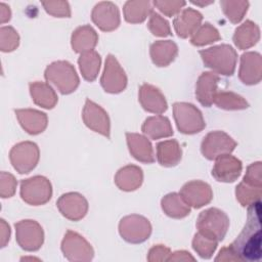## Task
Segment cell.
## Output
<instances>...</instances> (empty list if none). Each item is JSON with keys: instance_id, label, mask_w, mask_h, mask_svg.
Listing matches in <instances>:
<instances>
[{"instance_id": "obj_38", "label": "cell", "mask_w": 262, "mask_h": 262, "mask_svg": "<svg viewBox=\"0 0 262 262\" xmlns=\"http://www.w3.org/2000/svg\"><path fill=\"white\" fill-rule=\"evenodd\" d=\"M218 242L206 237L205 235L201 234L200 232L195 233L192 239V248L193 250L205 259H209L212 257L213 253L217 248Z\"/></svg>"}, {"instance_id": "obj_29", "label": "cell", "mask_w": 262, "mask_h": 262, "mask_svg": "<svg viewBox=\"0 0 262 262\" xmlns=\"http://www.w3.org/2000/svg\"><path fill=\"white\" fill-rule=\"evenodd\" d=\"M181 147L175 139L161 141L157 144V159L161 166H176L181 160Z\"/></svg>"}, {"instance_id": "obj_42", "label": "cell", "mask_w": 262, "mask_h": 262, "mask_svg": "<svg viewBox=\"0 0 262 262\" xmlns=\"http://www.w3.org/2000/svg\"><path fill=\"white\" fill-rule=\"evenodd\" d=\"M262 163L256 162L248 166L243 181L251 186L262 187Z\"/></svg>"}, {"instance_id": "obj_21", "label": "cell", "mask_w": 262, "mask_h": 262, "mask_svg": "<svg viewBox=\"0 0 262 262\" xmlns=\"http://www.w3.org/2000/svg\"><path fill=\"white\" fill-rule=\"evenodd\" d=\"M219 76L212 72H204L199 77L195 85V96L200 103L206 107L212 105L217 93Z\"/></svg>"}, {"instance_id": "obj_25", "label": "cell", "mask_w": 262, "mask_h": 262, "mask_svg": "<svg viewBox=\"0 0 262 262\" xmlns=\"http://www.w3.org/2000/svg\"><path fill=\"white\" fill-rule=\"evenodd\" d=\"M178 47L171 40H159L150 46V57L157 67H167L176 57Z\"/></svg>"}, {"instance_id": "obj_15", "label": "cell", "mask_w": 262, "mask_h": 262, "mask_svg": "<svg viewBox=\"0 0 262 262\" xmlns=\"http://www.w3.org/2000/svg\"><path fill=\"white\" fill-rule=\"evenodd\" d=\"M179 194L189 207L195 209L209 204L213 199L211 186L201 180H192L185 183Z\"/></svg>"}, {"instance_id": "obj_26", "label": "cell", "mask_w": 262, "mask_h": 262, "mask_svg": "<svg viewBox=\"0 0 262 262\" xmlns=\"http://www.w3.org/2000/svg\"><path fill=\"white\" fill-rule=\"evenodd\" d=\"M142 180V170L135 165H128L121 168L115 176V183L124 191H133L137 189L141 185Z\"/></svg>"}, {"instance_id": "obj_47", "label": "cell", "mask_w": 262, "mask_h": 262, "mask_svg": "<svg viewBox=\"0 0 262 262\" xmlns=\"http://www.w3.org/2000/svg\"><path fill=\"white\" fill-rule=\"evenodd\" d=\"M0 17H1V23L4 24L5 21L10 19L11 12L9 9V6H7L5 3H0Z\"/></svg>"}, {"instance_id": "obj_11", "label": "cell", "mask_w": 262, "mask_h": 262, "mask_svg": "<svg viewBox=\"0 0 262 262\" xmlns=\"http://www.w3.org/2000/svg\"><path fill=\"white\" fill-rule=\"evenodd\" d=\"M16 241L21 249L26 251H37L44 241L41 225L35 220H21L15 223Z\"/></svg>"}, {"instance_id": "obj_32", "label": "cell", "mask_w": 262, "mask_h": 262, "mask_svg": "<svg viewBox=\"0 0 262 262\" xmlns=\"http://www.w3.org/2000/svg\"><path fill=\"white\" fill-rule=\"evenodd\" d=\"M124 18L131 24H138L145 20V18L152 12V7L149 1H127L123 8Z\"/></svg>"}, {"instance_id": "obj_9", "label": "cell", "mask_w": 262, "mask_h": 262, "mask_svg": "<svg viewBox=\"0 0 262 262\" xmlns=\"http://www.w3.org/2000/svg\"><path fill=\"white\" fill-rule=\"evenodd\" d=\"M236 146V142L223 131H213L208 133L201 144V151L208 160H216L217 158L228 155Z\"/></svg>"}, {"instance_id": "obj_43", "label": "cell", "mask_w": 262, "mask_h": 262, "mask_svg": "<svg viewBox=\"0 0 262 262\" xmlns=\"http://www.w3.org/2000/svg\"><path fill=\"white\" fill-rule=\"evenodd\" d=\"M152 4L165 15L173 16L180 12L182 7L185 6V1H166V0H155Z\"/></svg>"}, {"instance_id": "obj_41", "label": "cell", "mask_w": 262, "mask_h": 262, "mask_svg": "<svg viewBox=\"0 0 262 262\" xmlns=\"http://www.w3.org/2000/svg\"><path fill=\"white\" fill-rule=\"evenodd\" d=\"M42 5L47 13L55 17H70L71 8L67 1H43Z\"/></svg>"}, {"instance_id": "obj_1", "label": "cell", "mask_w": 262, "mask_h": 262, "mask_svg": "<svg viewBox=\"0 0 262 262\" xmlns=\"http://www.w3.org/2000/svg\"><path fill=\"white\" fill-rule=\"evenodd\" d=\"M259 202L249 206L248 221L236 239L228 247L238 261H258L261 258Z\"/></svg>"}, {"instance_id": "obj_33", "label": "cell", "mask_w": 262, "mask_h": 262, "mask_svg": "<svg viewBox=\"0 0 262 262\" xmlns=\"http://www.w3.org/2000/svg\"><path fill=\"white\" fill-rule=\"evenodd\" d=\"M100 62V55L95 50H91L80 55L78 63L82 76L86 81L92 82L96 79L99 72Z\"/></svg>"}, {"instance_id": "obj_14", "label": "cell", "mask_w": 262, "mask_h": 262, "mask_svg": "<svg viewBox=\"0 0 262 262\" xmlns=\"http://www.w3.org/2000/svg\"><path fill=\"white\" fill-rule=\"evenodd\" d=\"M82 118L88 128L107 138L110 137V119L106 112L100 105L87 99L83 108Z\"/></svg>"}, {"instance_id": "obj_17", "label": "cell", "mask_w": 262, "mask_h": 262, "mask_svg": "<svg viewBox=\"0 0 262 262\" xmlns=\"http://www.w3.org/2000/svg\"><path fill=\"white\" fill-rule=\"evenodd\" d=\"M239 80L246 85H256L262 78V57L258 52H246L241 56Z\"/></svg>"}, {"instance_id": "obj_16", "label": "cell", "mask_w": 262, "mask_h": 262, "mask_svg": "<svg viewBox=\"0 0 262 262\" xmlns=\"http://www.w3.org/2000/svg\"><path fill=\"white\" fill-rule=\"evenodd\" d=\"M91 18L101 31H114L120 25L119 8L111 1H101L93 7Z\"/></svg>"}, {"instance_id": "obj_10", "label": "cell", "mask_w": 262, "mask_h": 262, "mask_svg": "<svg viewBox=\"0 0 262 262\" xmlns=\"http://www.w3.org/2000/svg\"><path fill=\"white\" fill-rule=\"evenodd\" d=\"M61 251L70 261H90L93 258L91 245L79 233L68 230L61 242Z\"/></svg>"}, {"instance_id": "obj_5", "label": "cell", "mask_w": 262, "mask_h": 262, "mask_svg": "<svg viewBox=\"0 0 262 262\" xmlns=\"http://www.w3.org/2000/svg\"><path fill=\"white\" fill-rule=\"evenodd\" d=\"M173 115L178 130L183 134L199 133L206 126L201 111L191 103L175 102Z\"/></svg>"}, {"instance_id": "obj_31", "label": "cell", "mask_w": 262, "mask_h": 262, "mask_svg": "<svg viewBox=\"0 0 262 262\" xmlns=\"http://www.w3.org/2000/svg\"><path fill=\"white\" fill-rule=\"evenodd\" d=\"M164 213L171 218H184L190 213V207L185 203L179 193L171 192L165 195L161 201Z\"/></svg>"}, {"instance_id": "obj_19", "label": "cell", "mask_w": 262, "mask_h": 262, "mask_svg": "<svg viewBox=\"0 0 262 262\" xmlns=\"http://www.w3.org/2000/svg\"><path fill=\"white\" fill-rule=\"evenodd\" d=\"M138 95L140 104L146 112L160 115L163 114L168 107L163 93L159 88L150 84L141 85Z\"/></svg>"}, {"instance_id": "obj_6", "label": "cell", "mask_w": 262, "mask_h": 262, "mask_svg": "<svg viewBox=\"0 0 262 262\" xmlns=\"http://www.w3.org/2000/svg\"><path fill=\"white\" fill-rule=\"evenodd\" d=\"M51 183L44 176H34L20 182V196L30 205H44L51 199Z\"/></svg>"}, {"instance_id": "obj_13", "label": "cell", "mask_w": 262, "mask_h": 262, "mask_svg": "<svg viewBox=\"0 0 262 262\" xmlns=\"http://www.w3.org/2000/svg\"><path fill=\"white\" fill-rule=\"evenodd\" d=\"M59 212L72 221H79L88 211L87 200L78 192H68L59 196L56 202Z\"/></svg>"}, {"instance_id": "obj_46", "label": "cell", "mask_w": 262, "mask_h": 262, "mask_svg": "<svg viewBox=\"0 0 262 262\" xmlns=\"http://www.w3.org/2000/svg\"><path fill=\"white\" fill-rule=\"evenodd\" d=\"M195 259L186 251H177L170 254L167 261H194Z\"/></svg>"}, {"instance_id": "obj_12", "label": "cell", "mask_w": 262, "mask_h": 262, "mask_svg": "<svg viewBox=\"0 0 262 262\" xmlns=\"http://www.w3.org/2000/svg\"><path fill=\"white\" fill-rule=\"evenodd\" d=\"M100 84L104 91L108 93H120L127 86V76L116 57L112 54H108L106 57Z\"/></svg>"}, {"instance_id": "obj_39", "label": "cell", "mask_w": 262, "mask_h": 262, "mask_svg": "<svg viewBox=\"0 0 262 262\" xmlns=\"http://www.w3.org/2000/svg\"><path fill=\"white\" fill-rule=\"evenodd\" d=\"M147 28L152 35L158 37H166L172 34L169 23L155 11L150 13Z\"/></svg>"}, {"instance_id": "obj_18", "label": "cell", "mask_w": 262, "mask_h": 262, "mask_svg": "<svg viewBox=\"0 0 262 262\" xmlns=\"http://www.w3.org/2000/svg\"><path fill=\"white\" fill-rule=\"evenodd\" d=\"M243 170L242 162L228 155H223L216 159V163L212 169V176L219 182H233L241 175Z\"/></svg>"}, {"instance_id": "obj_44", "label": "cell", "mask_w": 262, "mask_h": 262, "mask_svg": "<svg viewBox=\"0 0 262 262\" xmlns=\"http://www.w3.org/2000/svg\"><path fill=\"white\" fill-rule=\"evenodd\" d=\"M16 187V180L10 173H1V196L10 198L14 194Z\"/></svg>"}, {"instance_id": "obj_45", "label": "cell", "mask_w": 262, "mask_h": 262, "mask_svg": "<svg viewBox=\"0 0 262 262\" xmlns=\"http://www.w3.org/2000/svg\"><path fill=\"white\" fill-rule=\"evenodd\" d=\"M170 254L171 253L169 248L163 245H157L149 250L147 260L148 261H167Z\"/></svg>"}, {"instance_id": "obj_20", "label": "cell", "mask_w": 262, "mask_h": 262, "mask_svg": "<svg viewBox=\"0 0 262 262\" xmlns=\"http://www.w3.org/2000/svg\"><path fill=\"white\" fill-rule=\"evenodd\" d=\"M203 15L195 9L185 8L174 18L173 25L177 35L180 38L192 36L201 26Z\"/></svg>"}, {"instance_id": "obj_35", "label": "cell", "mask_w": 262, "mask_h": 262, "mask_svg": "<svg viewBox=\"0 0 262 262\" xmlns=\"http://www.w3.org/2000/svg\"><path fill=\"white\" fill-rule=\"evenodd\" d=\"M220 5L224 14L232 24H238L249 8V2L244 0H222Z\"/></svg>"}, {"instance_id": "obj_27", "label": "cell", "mask_w": 262, "mask_h": 262, "mask_svg": "<svg viewBox=\"0 0 262 262\" xmlns=\"http://www.w3.org/2000/svg\"><path fill=\"white\" fill-rule=\"evenodd\" d=\"M260 39V29L252 20H246L235 29L233 42L238 49L245 50L253 47Z\"/></svg>"}, {"instance_id": "obj_2", "label": "cell", "mask_w": 262, "mask_h": 262, "mask_svg": "<svg viewBox=\"0 0 262 262\" xmlns=\"http://www.w3.org/2000/svg\"><path fill=\"white\" fill-rule=\"evenodd\" d=\"M201 57L206 67L214 72L231 76L234 73L237 54L236 51L227 44H221L200 51Z\"/></svg>"}, {"instance_id": "obj_37", "label": "cell", "mask_w": 262, "mask_h": 262, "mask_svg": "<svg viewBox=\"0 0 262 262\" xmlns=\"http://www.w3.org/2000/svg\"><path fill=\"white\" fill-rule=\"evenodd\" d=\"M262 187L251 186L244 181H242L235 189L236 200L243 207H249L257 202H259L261 196Z\"/></svg>"}, {"instance_id": "obj_7", "label": "cell", "mask_w": 262, "mask_h": 262, "mask_svg": "<svg viewBox=\"0 0 262 262\" xmlns=\"http://www.w3.org/2000/svg\"><path fill=\"white\" fill-rule=\"evenodd\" d=\"M119 232L122 238L131 244H139L146 241L151 233L149 221L140 215H129L121 219Z\"/></svg>"}, {"instance_id": "obj_4", "label": "cell", "mask_w": 262, "mask_h": 262, "mask_svg": "<svg viewBox=\"0 0 262 262\" xmlns=\"http://www.w3.org/2000/svg\"><path fill=\"white\" fill-rule=\"evenodd\" d=\"M228 227V216L217 208H210L201 212L196 220L199 232L216 242H220L224 238Z\"/></svg>"}, {"instance_id": "obj_30", "label": "cell", "mask_w": 262, "mask_h": 262, "mask_svg": "<svg viewBox=\"0 0 262 262\" xmlns=\"http://www.w3.org/2000/svg\"><path fill=\"white\" fill-rule=\"evenodd\" d=\"M30 93L34 102L44 108H53L57 102V95L53 88L44 82L30 84Z\"/></svg>"}, {"instance_id": "obj_34", "label": "cell", "mask_w": 262, "mask_h": 262, "mask_svg": "<svg viewBox=\"0 0 262 262\" xmlns=\"http://www.w3.org/2000/svg\"><path fill=\"white\" fill-rule=\"evenodd\" d=\"M213 103L219 108L227 111H238L249 107L248 101L243 96L230 91H217Z\"/></svg>"}, {"instance_id": "obj_3", "label": "cell", "mask_w": 262, "mask_h": 262, "mask_svg": "<svg viewBox=\"0 0 262 262\" xmlns=\"http://www.w3.org/2000/svg\"><path fill=\"white\" fill-rule=\"evenodd\" d=\"M45 79L54 85L61 94H70L79 86V77L72 63L58 60L50 63L45 70Z\"/></svg>"}, {"instance_id": "obj_23", "label": "cell", "mask_w": 262, "mask_h": 262, "mask_svg": "<svg viewBox=\"0 0 262 262\" xmlns=\"http://www.w3.org/2000/svg\"><path fill=\"white\" fill-rule=\"evenodd\" d=\"M15 114L19 124L29 134H39L47 127V116L40 111L31 108L16 110Z\"/></svg>"}, {"instance_id": "obj_36", "label": "cell", "mask_w": 262, "mask_h": 262, "mask_svg": "<svg viewBox=\"0 0 262 262\" xmlns=\"http://www.w3.org/2000/svg\"><path fill=\"white\" fill-rule=\"evenodd\" d=\"M218 30L209 23L201 25L190 38V43L194 46H204L220 40Z\"/></svg>"}, {"instance_id": "obj_8", "label": "cell", "mask_w": 262, "mask_h": 262, "mask_svg": "<svg viewBox=\"0 0 262 262\" xmlns=\"http://www.w3.org/2000/svg\"><path fill=\"white\" fill-rule=\"evenodd\" d=\"M13 168L20 174L31 172L38 164L39 148L31 141H24L15 144L9 154Z\"/></svg>"}, {"instance_id": "obj_22", "label": "cell", "mask_w": 262, "mask_h": 262, "mask_svg": "<svg viewBox=\"0 0 262 262\" xmlns=\"http://www.w3.org/2000/svg\"><path fill=\"white\" fill-rule=\"evenodd\" d=\"M130 154L139 162L151 164L155 162L154 149L149 140L137 133H126Z\"/></svg>"}, {"instance_id": "obj_40", "label": "cell", "mask_w": 262, "mask_h": 262, "mask_svg": "<svg viewBox=\"0 0 262 262\" xmlns=\"http://www.w3.org/2000/svg\"><path fill=\"white\" fill-rule=\"evenodd\" d=\"M1 50L9 52L14 50L19 43L17 32L12 27H2L1 30Z\"/></svg>"}, {"instance_id": "obj_49", "label": "cell", "mask_w": 262, "mask_h": 262, "mask_svg": "<svg viewBox=\"0 0 262 262\" xmlns=\"http://www.w3.org/2000/svg\"><path fill=\"white\" fill-rule=\"evenodd\" d=\"M214 1H210V2H206V3H200V2H195V1H191V3L192 4H194V5H199V6H206V5H209V4H211V3H213Z\"/></svg>"}, {"instance_id": "obj_24", "label": "cell", "mask_w": 262, "mask_h": 262, "mask_svg": "<svg viewBox=\"0 0 262 262\" xmlns=\"http://www.w3.org/2000/svg\"><path fill=\"white\" fill-rule=\"evenodd\" d=\"M98 42V35L95 30L89 26L78 27L72 34L71 44L75 52L85 53L93 50Z\"/></svg>"}, {"instance_id": "obj_48", "label": "cell", "mask_w": 262, "mask_h": 262, "mask_svg": "<svg viewBox=\"0 0 262 262\" xmlns=\"http://www.w3.org/2000/svg\"><path fill=\"white\" fill-rule=\"evenodd\" d=\"M1 227H2V247H4L6 241H9L10 228H9V225H7L3 219H1Z\"/></svg>"}, {"instance_id": "obj_28", "label": "cell", "mask_w": 262, "mask_h": 262, "mask_svg": "<svg viewBox=\"0 0 262 262\" xmlns=\"http://www.w3.org/2000/svg\"><path fill=\"white\" fill-rule=\"evenodd\" d=\"M142 132L151 139H160L173 135L171 123L167 117L155 116L147 118L141 127Z\"/></svg>"}]
</instances>
